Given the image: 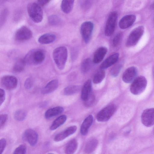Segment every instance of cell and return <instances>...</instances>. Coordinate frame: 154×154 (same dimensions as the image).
<instances>
[{"label": "cell", "mask_w": 154, "mask_h": 154, "mask_svg": "<svg viewBox=\"0 0 154 154\" xmlns=\"http://www.w3.org/2000/svg\"><path fill=\"white\" fill-rule=\"evenodd\" d=\"M122 33L119 32L117 33L114 37L112 40V45L114 47H116L119 44L122 39Z\"/></svg>", "instance_id": "35"}, {"label": "cell", "mask_w": 154, "mask_h": 154, "mask_svg": "<svg viewBox=\"0 0 154 154\" xmlns=\"http://www.w3.org/2000/svg\"><path fill=\"white\" fill-rule=\"evenodd\" d=\"M32 33L31 30L25 26H22L16 31L14 37L18 41L22 42L28 40L32 38Z\"/></svg>", "instance_id": "9"}, {"label": "cell", "mask_w": 154, "mask_h": 154, "mask_svg": "<svg viewBox=\"0 0 154 154\" xmlns=\"http://www.w3.org/2000/svg\"><path fill=\"white\" fill-rule=\"evenodd\" d=\"M8 118V115L6 114L0 115V129L4 126Z\"/></svg>", "instance_id": "38"}, {"label": "cell", "mask_w": 154, "mask_h": 154, "mask_svg": "<svg viewBox=\"0 0 154 154\" xmlns=\"http://www.w3.org/2000/svg\"><path fill=\"white\" fill-rule=\"evenodd\" d=\"M26 63L23 58H20L15 62L13 66V70L16 72H20L24 69Z\"/></svg>", "instance_id": "28"}, {"label": "cell", "mask_w": 154, "mask_h": 154, "mask_svg": "<svg viewBox=\"0 0 154 154\" xmlns=\"http://www.w3.org/2000/svg\"><path fill=\"white\" fill-rule=\"evenodd\" d=\"M6 139L3 138L0 139V154H2L6 145Z\"/></svg>", "instance_id": "39"}, {"label": "cell", "mask_w": 154, "mask_h": 154, "mask_svg": "<svg viewBox=\"0 0 154 154\" xmlns=\"http://www.w3.org/2000/svg\"><path fill=\"white\" fill-rule=\"evenodd\" d=\"M38 134L34 130L28 129L24 132L23 137V139L32 146H34L36 143L38 139Z\"/></svg>", "instance_id": "13"}, {"label": "cell", "mask_w": 154, "mask_h": 154, "mask_svg": "<svg viewBox=\"0 0 154 154\" xmlns=\"http://www.w3.org/2000/svg\"><path fill=\"white\" fill-rule=\"evenodd\" d=\"M119 54L118 53H115L109 56L101 63L100 69H106L115 63L118 60Z\"/></svg>", "instance_id": "16"}, {"label": "cell", "mask_w": 154, "mask_h": 154, "mask_svg": "<svg viewBox=\"0 0 154 154\" xmlns=\"http://www.w3.org/2000/svg\"><path fill=\"white\" fill-rule=\"evenodd\" d=\"M48 22L52 25H57L60 23V19L56 15H52L49 17Z\"/></svg>", "instance_id": "34"}, {"label": "cell", "mask_w": 154, "mask_h": 154, "mask_svg": "<svg viewBox=\"0 0 154 154\" xmlns=\"http://www.w3.org/2000/svg\"><path fill=\"white\" fill-rule=\"evenodd\" d=\"M107 51V48L105 47H101L98 48L94 53L93 62L96 64L101 62L106 54Z\"/></svg>", "instance_id": "17"}, {"label": "cell", "mask_w": 154, "mask_h": 154, "mask_svg": "<svg viewBox=\"0 0 154 154\" xmlns=\"http://www.w3.org/2000/svg\"><path fill=\"white\" fill-rule=\"evenodd\" d=\"M147 84L146 79L144 77L138 76L133 81L130 87V91L134 95H139L144 91Z\"/></svg>", "instance_id": "5"}, {"label": "cell", "mask_w": 154, "mask_h": 154, "mask_svg": "<svg viewBox=\"0 0 154 154\" xmlns=\"http://www.w3.org/2000/svg\"><path fill=\"white\" fill-rule=\"evenodd\" d=\"M67 57V49L64 46L56 48L53 52L54 60L57 67L60 70H62L64 68Z\"/></svg>", "instance_id": "1"}, {"label": "cell", "mask_w": 154, "mask_h": 154, "mask_svg": "<svg viewBox=\"0 0 154 154\" xmlns=\"http://www.w3.org/2000/svg\"><path fill=\"white\" fill-rule=\"evenodd\" d=\"M5 97V94L4 90L0 88V106L4 102Z\"/></svg>", "instance_id": "41"}, {"label": "cell", "mask_w": 154, "mask_h": 154, "mask_svg": "<svg viewBox=\"0 0 154 154\" xmlns=\"http://www.w3.org/2000/svg\"><path fill=\"white\" fill-rule=\"evenodd\" d=\"M27 11L29 17L34 22L38 23L42 20L43 12L42 8L38 3L32 2L28 4L27 6Z\"/></svg>", "instance_id": "3"}, {"label": "cell", "mask_w": 154, "mask_h": 154, "mask_svg": "<svg viewBox=\"0 0 154 154\" xmlns=\"http://www.w3.org/2000/svg\"><path fill=\"white\" fill-rule=\"evenodd\" d=\"M63 111V108L61 106H57L48 109L45 112V116L48 119L56 116L61 113Z\"/></svg>", "instance_id": "22"}, {"label": "cell", "mask_w": 154, "mask_h": 154, "mask_svg": "<svg viewBox=\"0 0 154 154\" xmlns=\"http://www.w3.org/2000/svg\"><path fill=\"white\" fill-rule=\"evenodd\" d=\"M5 1L0 0V8L5 2Z\"/></svg>", "instance_id": "43"}, {"label": "cell", "mask_w": 154, "mask_h": 154, "mask_svg": "<svg viewBox=\"0 0 154 154\" xmlns=\"http://www.w3.org/2000/svg\"><path fill=\"white\" fill-rule=\"evenodd\" d=\"M144 30V27L142 26L134 29L131 32L127 39L126 46L127 47H131L135 45L143 35Z\"/></svg>", "instance_id": "4"}, {"label": "cell", "mask_w": 154, "mask_h": 154, "mask_svg": "<svg viewBox=\"0 0 154 154\" xmlns=\"http://www.w3.org/2000/svg\"><path fill=\"white\" fill-rule=\"evenodd\" d=\"M74 3V0H63L61 5V8L62 11L66 14L69 13L72 9Z\"/></svg>", "instance_id": "24"}, {"label": "cell", "mask_w": 154, "mask_h": 154, "mask_svg": "<svg viewBox=\"0 0 154 154\" xmlns=\"http://www.w3.org/2000/svg\"><path fill=\"white\" fill-rule=\"evenodd\" d=\"M141 120L145 126L149 127L154 124V109L153 108L147 109L144 110L141 116Z\"/></svg>", "instance_id": "11"}, {"label": "cell", "mask_w": 154, "mask_h": 154, "mask_svg": "<svg viewBox=\"0 0 154 154\" xmlns=\"http://www.w3.org/2000/svg\"><path fill=\"white\" fill-rule=\"evenodd\" d=\"M48 154H54L52 153H48Z\"/></svg>", "instance_id": "44"}, {"label": "cell", "mask_w": 154, "mask_h": 154, "mask_svg": "<svg viewBox=\"0 0 154 154\" xmlns=\"http://www.w3.org/2000/svg\"><path fill=\"white\" fill-rule=\"evenodd\" d=\"M45 57L43 51L35 49L29 51L23 59L26 64L32 65L41 63L44 60Z\"/></svg>", "instance_id": "2"}, {"label": "cell", "mask_w": 154, "mask_h": 154, "mask_svg": "<svg viewBox=\"0 0 154 154\" xmlns=\"http://www.w3.org/2000/svg\"><path fill=\"white\" fill-rule=\"evenodd\" d=\"M118 18V13L116 11L112 12L107 19L105 28V35L109 36L114 32L116 21Z\"/></svg>", "instance_id": "8"}, {"label": "cell", "mask_w": 154, "mask_h": 154, "mask_svg": "<svg viewBox=\"0 0 154 154\" xmlns=\"http://www.w3.org/2000/svg\"><path fill=\"white\" fill-rule=\"evenodd\" d=\"M50 0H39L37 1L38 4L40 6H44L48 3L50 2Z\"/></svg>", "instance_id": "42"}, {"label": "cell", "mask_w": 154, "mask_h": 154, "mask_svg": "<svg viewBox=\"0 0 154 154\" xmlns=\"http://www.w3.org/2000/svg\"><path fill=\"white\" fill-rule=\"evenodd\" d=\"M1 83L5 88L8 90H12L17 87L18 80L15 77L11 75L3 76L1 79Z\"/></svg>", "instance_id": "10"}, {"label": "cell", "mask_w": 154, "mask_h": 154, "mask_svg": "<svg viewBox=\"0 0 154 154\" xmlns=\"http://www.w3.org/2000/svg\"><path fill=\"white\" fill-rule=\"evenodd\" d=\"M94 24L91 21L83 22L80 27V33L84 42L86 44L89 42L91 38L94 29Z\"/></svg>", "instance_id": "7"}, {"label": "cell", "mask_w": 154, "mask_h": 154, "mask_svg": "<svg viewBox=\"0 0 154 154\" xmlns=\"http://www.w3.org/2000/svg\"><path fill=\"white\" fill-rule=\"evenodd\" d=\"M92 62L91 60L89 58L84 60L81 66V71L83 73H86L89 70L91 67Z\"/></svg>", "instance_id": "31"}, {"label": "cell", "mask_w": 154, "mask_h": 154, "mask_svg": "<svg viewBox=\"0 0 154 154\" xmlns=\"http://www.w3.org/2000/svg\"><path fill=\"white\" fill-rule=\"evenodd\" d=\"M58 86V81L57 79H54L49 82L42 89L41 93L45 94L50 93L54 91Z\"/></svg>", "instance_id": "19"}, {"label": "cell", "mask_w": 154, "mask_h": 154, "mask_svg": "<svg viewBox=\"0 0 154 154\" xmlns=\"http://www.w3.org/2000/svg\"><path fill=\"white\" fill-rule=\"evenodd\" d=\"M98 144V141L96 139L89 140L86 144L85 148V152L87 154L93 152L96 149Z\"/></svg>", "instance_id": "25"}, {"label": "cell", "mask_w": 154, "mask_h": 154, "mask_svg": "<svg viewBox=\"0 0 154 154\" xmlns=\"http://www.w3.org/2000/svg\"><path fill=\"white\" fill-rule=\"evenodd\" d=\"M26 146L24 145H21L15 149L13 154H26Z\"/></svg>", "instance_id": "36"}, {"label": "cell", "mask_w": 154, "mask_h": 154, "mask_svg": "<svg viewBox=\"0 0 154 154\" xmlns=\"http://www.w3.org/2000/svg\"><path fill=\"white\" fill-rule=\"evenodd\" d=\"M27 115L26 112L23 109H19L16 111L14 114V118L15 120L18 121L23 120Z\"/></svg>", "instance_id": "32"}, {"label": "cell", "mask_w": 154, "mask_h": 154, "mask_svg": "<svg viewBox=\"0 0 154 154\" xmlns=\"http://www.w3.org/2000/svg\"><path fill=\"white\" fill-rule=\"evenodd\" d=\"M80 86L78 85H72L68 86L63 90V93L65 95H70L79 92Z\"/></svg>", "instance_id": "27"}, {"label": "cell", "mask_w": 154, "mask_h": 154, "mask_svg": "<svg viewBox=\"0 0 154 154\" xmlns=\"http://www.w3.org/2000/svg\"><path fill=\"white\" fill-rule=\"evenodd\" d=\"M116 108V105L113 104L106 106L98 113L96 117L97 120L100 122L107 121L115 113Z\"/></svg>", "instance_id": "6"}, {"label": "cell", "mask_w": 154, "mask_h": 154, "mask_svg": "<svg viewBox=\"0 0 154 154\" xmlns=\"http://www.w3.org/2000/svg\"><path fill=\"white\" fill-rule=\"evenodd\" d=\"M56 38V35L52 33H47L41 35L38 38V42L42 44H47L53 42Z\"/></svg>", "instance_id": "21"}, {"label": "cell", "mask_w": 154, "mask_h": 154, "mask_svg": "<svg viewBox=\"0 0 154 154\" xmlns=\"http://www.w3.org/2000/svg\"><path fill=\"white\" fill-rule=\"evenodd\" d=\"M93 120V117L91 115L87 116L83 122L80 128V133L83 135L88 133V130L91 125Z\"/></svg>", "instance_id": "20"}, {"label": "cell", "mask_w": 154, "mask_h": 154, "mask_svg": "<svg viewBox=\"0 0 154 154\" xmlns=\"http://www.w3.org/2000/svg\"><path fill=\"white\" fill-rule=\"evenodd\" d=\"M78 147V143L75 139H73L69 141L66 144L65 148L66 154H73Z\"/></svg>", "instance_id": "23"}, {"label": "cell", "mask_w": 154, "mask_h": 154, "mask_svg": "<svg viewBox=\"0 0 154 154\" xmlns=\"http://www.w3.org/2000/svg\"><path fill=\"white\" fill-rule=\"evenodd\" d=\"M136 16L133 14H129L123 17L119 20V26L122 29H127L131 26L135 22Z\"/></svg>", "instance_id": "14"}, {"label": "cell", "mask_w": 154, "mask_h": 154, "mask_svg": "<svg viewBox=\"0 0 154 154\" xmlns=\"http://www.w3.org/2000/svg\"><path fill=\"white\" fill-rule=\"evenodd\" d=\"M67 119L65 115H61L56 118L53 122L51 127L50 129L54 130L63 125L66 122Z\"/></svg>", "instance_id": "26"}, {"label": "cell", "mask_w": 154, "mask_h": 154, "mask_svg": "<svg viewBox=\"0 0 154 154\" xmlns=\"http://www.w3.org/2000/svg\"><path fill=\"white\" fill-rule=\"evenodd\" d=\"M94 100V97L91 93L87 99L85 101V105L88 106H91L93 103Z\"/></svg>", "instance_id": "40"}, {"label": "cell", "mask_w": 154, "mask_h": 154, "mask_svg": "<svg viewBox=\"0 0 154 154\" xmlns=\"http://www.w3.org/2000/svg\"><path fill=\"white\" fill-rule=\"evenodd\" d=\"M105 75V72L103 69H100L97 71L94 74L93 79V82L95 84L100 83Z\"/></svg>", "instance_id": "29"}, {"label": "cell", "mask_w": 154, "mask_h": 154, "mask_svg": "<svg viewBox=\"0 0 154 154\" xmlns=\"http://www.w3.org/2000/svg\"><path fill=\"white\" fill-rule=\"evenodd\" d=\"M76 126H72L57 134L54 137V140L56 142L61 141L69 136L74 133L76 131Z\"/></svg>", "instance_id": "15"}, {"label": "cell", "mask_w": 154, "mask_h": 154, "mask_svg": "<svg viewBox=\"0 0 154 154\" xmlns=\"http://www.w3.org/2000/svg\"><path fill=\"white\" fill-rule=\"evenodd\" d=\"M137 74V70L136 67H129L124 72L122 75V79L125 83H130L136 78Z\"/></svg>", "instance_id": "12"}, {"label": "cell", "mask_w": 154, "mask_h": 154, "mask_svg": "<svg viewBox=\"0 0 154 154\" xmlns=\"http://www.w3.org/2000/svg\"><path fill=\"white\" fill-rule=\"evenodd\" d=\"M9 14V10L7 8H3L0 12V29L6 22Z\"/></svg>", "instance_id": "30"}, {"label": "cell", "mask_w": 154, "mask_h": 154, "mask_svg": "<svg viewBox=\"0 0 154 154\" xmlns=\"http://www.w3.org/2000/svg\"><path fill=\"white\" fill-rule=\"evenodd\" d=\"M122 66V65L121 63H119L116 65L112 68L111 70V75L114 77L117 76Z\"/></svg>", "instance_id": "33"}, {"label": "cell", "mask_w": 154, "mask_h": 154, "mask_svg": "<svg viewBox=\"0 0 154 154\" xmlns=\"http://www.w3.org/2000/svg\"><path fill=\"white\" fill-rule=\"evenodd\" d=\"M92 82L90 79L87 80L85 83L82 88L81 98L82 100L86 101L91 94Z\"/></svg>", "instance_id": "18"}, {"label": "cell", "mask_w": 154, "mask_h": 154, "mask_svg": "<svg viewBox=\"0 0 154 154\" xmlns=\"http://www.w3.org/2000/svg\"><path fill=\"white\" fill-rule=\"evenodd\" d=\"M33 81L32 78L29 77L26 80L24 86L25 88L27 89H30L33 86Z\"/></svg>", "instance_id": "37"}]
</instances>
